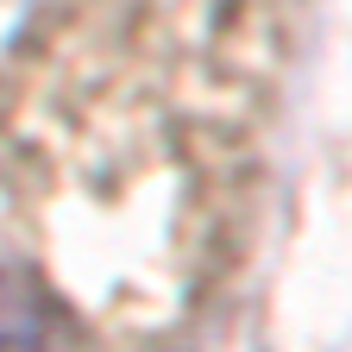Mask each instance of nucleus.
<instances>
[{"mask_svg": "<svg viewBox=\"0 0 352 352\" xmlns=\"http://www.w3.org/2000/svg\"><path fill=\"white\" fill-rule=\"evenodd\" d=\"M0 352H76L69 327L25 271H0Z\"/></svg>", "mask_w": 352, "mask_h": 352, "instance_id": "nucleus-1", "label": "nucleus"}, {"mask_svg": "<svg viewBox=\"0 0 352 352\" xmlns=\"http://www.w3.org/2000/svg\"><path fill=\"white\" fill-rule=\"evenodd\" d=\"M25 19H32V0H0V57L13 51V38L25 32Z\"/></svg>", "mask_w": 352, "mask_h": 352, "instance_id": "nucleus-2", "label": "nucleus"}]
</instances>
